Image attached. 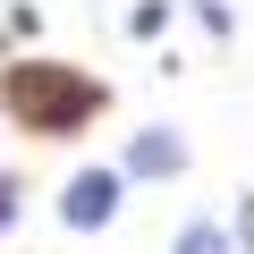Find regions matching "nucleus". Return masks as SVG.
Instances as JSON below:
<instances>
[{
  "instance_id": "obj_6",
  "label": "nucleus",
  "mask_w": 254,
  "mask_h": 254,
  "mask_svg": "<svg viewBox=\"0 0 254 254\" xmlns=\"http://www.w3.org/2000/svg\"><path fill=\"white\" fill-rule=\"evenodd\" d=\"M17 195H26V187H17L9 170H0V229H9V220H17Z\"/></svg>"
},
{
  "instance_id": "obj_2",
  "label": "nucleus",
  "mask_w": 254,
  "mask_h": 254,
  "mask_svg": "<svg viewBox=\"0 0 254 254\" xmlns=\"http://www.w3.org/2000/svg\"><path fill=\"white\" fill-rule=\"evenodd\" d=\"M119 195H127V170H76L68 195H60V220L68 229H110L119 220Z\"/></svg>"
},
{
  "instance_id": "obj_5",
  "label": "nucleus",
  "mask_w": 254,
  "mask_h": 254,
  "mask_svg": "<svg viewBox=\"0 0 254 254\" xmlns=\"http://www.w3.org/2000/svg\"><path fill=\"white\" fill-rule=\"evenodd\" d=\"M170 26V0H136V9H127V34H161Z\"/></svg>"
},
{
  "instance_id": "obj_3",
  "label": "nucleus",
  "mask_w": 254,
  "mask_h": 254,
  "mask_svg": "<svg viewBox=\"0 0 254 254\" xmlns=\"http://www.w3.org/2000/svg\"><path fill=\"white\" fill-rule=\"evenodd\" d=\"M127 178H178L187 170V144H178V127H144L136 144H127V161H119Z\"/></svg>"
},
{
  "instance_id": "obj_1",
  "label": "nucleus",
  "mask_w": 254,
  "mask_h": 254,
  "mask_svg": "<svg viewBox=\"0 0 254 254\" xmlns=\"http://www.w3.org/2000/svg\"><path fill=\"white\" fill-rule=\"evenodd\" d=\"M0 102H9V119L34 127V136H76V127L110 102V85H93L68 60H17V68H0Z\"/></svg>"
},
{
  "instance_id": "obj_4",
  "label": "nucleus",
  "mask_w": 254,
  "mask_h": 254,
  "mask_svg": "<svg viewBox=\"0 0 254 254\" xmlns=\"http://www.w3.org/2000/svg\"><path fill=\"white\" fill-rule=\"evenodd\" d=\"M170 254H229V237H220V220H187Z\"/></svg>"
}]
</instances>
